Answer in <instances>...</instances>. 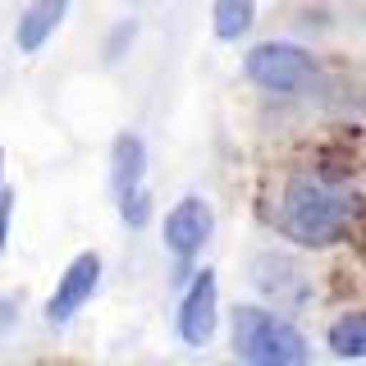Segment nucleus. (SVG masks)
Masks as SVG:
<instances>
[{"mask_svg": "<svg viewBox=\"0 0 366 366\" xmlns=\"http://www.w3.org/2000/svg\"><path fill=\"white\" fill-rule=\"evenodd\" d=\"M97 284H101V257H97V252H78V257L64 266L55 293L46 297V320H51V325L74 320L78 312H83V302L97 293Z\"/></svg>", "mask_w": 366, "mask_h": 366, "instance_id": "nucleus-5", "label": "nucleus"}, {"mask_svg": "<svg viewBox=\"0 0 366 366\" xmlns=\"http://www.w3.org/2000/svg\"><path fill=\"white\" fill-rule=\"evenodd\" d=\"M243 74L257 87L274 92V97H297V92H307L320 78V69H316V55L293 41H261L247 51Z\"/></svg>", "mask_w": 366, "mask_h": 366, "instance_id": "nucleus-3", "label": "nucleus"}, {"mask_svg": "<svg viewBox=\"0 0 366 366\" xmlns=\"http://www.w3.org/2000/svg\"><path fill=\"white\" fill-rule=\"evenodd\" d=\"M147 179V147L137 133H119L110 147V183H114V197H124V192L142 188Z\"/></svg>", "mask_w": 366, "mask_h": 366, "instance_id": "nucleus-8", "label": "nucleus"}, {"mask_svg": "<svg viewBox=\"0 0 366 366\" xmlns=\"http://www.w3.org/2000/svg\"><path fill=\"white\" fill-rule=\"evenodd\" d=\"M215 302H220V293H215V270L206 266L188 280V289L179 297V316H174V330L179 339L188 343V348H206L215 335Z\"/></svg>", "mask_w": 366, "mask_h": 366, "instance_id": "nucleus-4", "label": "nucleus"}, {"mask_svg": "<svg viewBox=\"0 0 366 366\" xmlns=\"http://www.w3.org/2000/svg\"><path fill=\"white\" fill-rule=\"evenodd\" d=\"M9 220H14V192L0 188V257H5V243H9Z\"/></svg>", "mask_w": 366, "mask_h": 366, "instance_id": "nucleus-12", "label": "nucleus"}, {"mask_svg": "<svg viewBox=\"0 0 366 366\" xmlns=\"http://www.w3.org/2000/svg\"><path fill=\"white\" fill-rule=\"evenodd\" d=\"M64 14H69V0H32V5L23 9L19 28H14V41H19V51H23V55L41 51V46L55 37V28L64 23Z\"/></svg>", "mask_w": 366, "mask_h": 366, "instance_id": "nucleus-7", "label": "nucleus"}, {"mask_svg": "<svg viewBox=\"0 0 366 366\" xmlns=\"http://www.w3.org/2000/svg\"><path fill=\"white\" fill-rule=\"evenodd\" d=\"M0 188H5V152H0Z\"/></svg>", "mask_w": 366, "mask_h": 366, "instance_id": "nucleus-13", "label": "nucleus"}, {"mask_svg": "<svg viewBox=\"0 0 366 366\" xmlns=\"http://www.w3.org/2000/svg\"><path fill=\"white\" fill-rule=\"evenodd\" d=\"M234 352L257 366H302L312 357L307 339L266 307H238L234 312Z\"/></svg>", "mask_w": 366, "mask_h": 366, "instance_id": "nucleus-2", "label": "nucleus"}, {"mask_svg": "<svg viewBox=\"0 0 366 366\" xmlns=\"http://www.w3.org/2000/svg\"><path fill=\"white\" fill-rule=\"evenodd\" d=\"M352 211H357V197H352L343 183L320 179V174H297L284 183L280 197V224L284 238H293L297 247H330L343 238Z\"/></svg>", "mask_w": 366, "mask_h": 366, "instance_id": "nucleus-1", "label": "nucleus"}, {"mask_svg": "<svg viewBox=\"0 0 366 366\" xmlns=\"http://www.w3.org/2000/svg\"><path fill=\"white\" fill-rule=\"evenodd\" d=\"M160 238H165V247L174 252L179 261H192L206 247V238H211V206H206L202 197L174 202L169 215L160 220Z\"/></svg>", "mask_w": 366, "mask_h": 366, "instance_id": "nucleus-6", "label": "nucleus"}, {"mask_svg": "<svg viewBox=\"0 0 366 366\" xmlns=\"http://www.w3.org/2000/svg\"><path fill=\"white\" fill-rule=\"evenodd\" d=\"M119 211H124V224L129 229H142L147 215H152V197H147V188H133L119 197Z\"/></svg>", "mask_w": 366, "mask_h": 366, "instance_id": "nucleus-11", "label": "nucleus"}, {"mask_svg": "<svg viewBox=\"0 0 366 366\" xmlns=\"http://www.w3.org/2000/svg\"><path fill=\"white\" fill-rule=\"evenodd\" d=\"M330 352L335 357H366V312H343L330 325Z\"/></svg>", "mask_w": 366, "mask_h": 366, "instance_id": "nucleus-10", "label": "nucleus"}, {"mask_svg": "<svg viewBox=\"0 0 366 366\" xmlns=\"http://www.w3.org/2000/svg\"><path fill=\"white\" fill-rule=\"evenodd\" d=\"M257 23V0H215L211 9V28L215 41H243Z\"/></svg>", "mask_w": 366, "mask_h": 366, "instance_id": "nucleus-9", "label": "nucleus"}]
</instances>
